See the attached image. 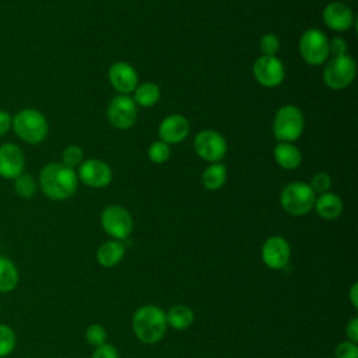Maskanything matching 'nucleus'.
<instances>
[{"label":"nucleus","instance_id":"nucleus-1","mask_svg":"<svg viewBox=\"0 0 358 358\" xmlns=\"http://www.w3.org/2000/svg\"><path fill=\"white\" fill-rule=\"evenodd\" d=\"M78 185L74 169L62 162H49L39 172V187L50 200L62 201L70 199Z\"/></svg>","mask_w":358,"mask_h":358},{"label":"nucleus","instance_id":"nucleus-2","mask_svg":"<svg viewBox=\"0 0 358 358\" xmlns=\"http://www.w3.org/2000/svg\"><path fill=\"white\" fill-rule=\"evenodd\" d=\"M131 329L134 336L144 344L161 341L168 330L165 310L152 303L140 306L133 313Z\"/></svg>","mask_w":358,"mask_h":358},{"label":"nucleus","instance_id":"nucleus-3","mask_svg":"<svg viewBox=\"0 0 358 358\" xmlns=\"http://www.w3.org/2000/svg\"><path fill=\"white\" fill-rule=\"evenodd\" d=\"M11 129L14 134L27 144H41L49 133V124L42 112L34 108H24L13 116Z\"/></svg>","mask_w":358,"mask_h":358},{"label":"nucleus","instance_id":"nucleus-4","mask_svg":"<svg viewBox=\"0 0 358 358\" xmlns=\"http://www.w3.org/2000/svg\"><path fill=\"white\" fill-rule=\"evenodd\" d=\"M315 199V192L312 190L309 183L305 182H291L282 189L280 194L281 207L289 215L295 217L308 214L313 208Z\"/></svg>","mask_w":358,"mask_h":358},{"label":"nucleus","instance_id":"nucleus-5","mask_svg":"<svg viewBox=\"0 0 358 358\" xmlns=\"http://www.w3.org/2000/svg\"><path fill=\"white\" fill-rule=\"evenodd\" d=\"M303 126L305 120L301 109L294 105H284L274 116L273 133L278 141L292 143L299 138L303 131Z\"/></svg>","mask_w":358,"mask_h":358},{"label":"nucleus","instance_id":"nucleus-6","mask_svg":"<svg viewBox=\"0 0 358 358\" xmlns=\"http://www.w3.org/2000/svg\"><path fill=\"white\" fill-rule=\"evenodd\" d=\"M355 60L350 55L336 56L327 62L323 71V80L329 88L343 90L352 83L355 78Z\"/></svg>","mask_w":358,"mask_h":358},{"label":"nucleus","instance_id":"nucleus-7","mask_svg":"<svg viewBox=\"0 0 358 358\" xmlns=\"http://www.w3.org/2000/svg\"><path fill=\"white\" fill-rule=\"evenodd\" d=\"M103 231L116 241H124L133 231V218L122 206H108L101 213Z\"/></svg>","mask_w":358,"mask_h":358},{"label":"nucleus","instance_id":"nucleus-8","mask_svg":"<svg viewBox=\"0 0 358 358\" xmlns=\"http://www.w3.org/2000/svg\"><path fill=\"white\" fill-rule=\"evenodd\" d=\"M299 53L310 66H320L329 57V39L324 32L310 28L299 39Z\"/></svg>","mask_w":358,"mask_h":358},{"label":"nucleus","instance_id":"nucleus-9","mask_svg":"<svg viewBox=\"0 0 358 358\" xmlns=\"http://www.w3.org/2000/svg\"><path fill=\"white\" fill-rule=\"evenodd\" d=\"M193 145L196 154L208 162H218L227 154V141L215 130L207 129L199 131L194 137Z\"/></svg>","mask_w":358,"mask_h":358},{"label":"nucleus","instance_id":"nucleus-10","mask_svg":"<svg viewBox=\"0 0 358 358\" xmlns=\"http://www.w3.org/2000/svg\"><path fill=\"white\" fill-rule=\"evenodd\" d=\"M106 115L113 127L120 130L130 129L137 119L136 102L129 95H117L109 102Z\"/></svg>","mask_w":358,"mask_h":358},{"label":"nucleus","instance_id":"nucleus-11","mask_svg":"<svg viewBox=\"0 0 358 358\" xmlns=\"http://www.w3.org/2000/svg\"><path fill=\"white\" fill-rule=\"evenodd\" d=\"M291 259L289 242L281 235L267 238L262 246V260L271 270L287 267Z\"/></svg>","mask_w":358,"mask_h":358},{"label":"nucleus","instance_id":"nucleus-12","mask_svg":"<svg viewBox=\"0 0 358 358\" xmlns=\"http://www.w3.org/2000/svg\"><path fill=\"white\" fill-rule=\"evenodd\" d=\"M253 77L260 85L273 88L282 83L285 77V69L278 57L260 56L253 63Z\"/></svg>","mask_w":358,"mask_h":358},{"label":"nucleus","instance_id":"nucleus-13","mask_svg":"<svg viewBox=\"0 0 358 358\" xmlns=\"http://www.w3.org/2000/svg\"><path fill=\"white\" fill-rule=\"evenodd\" d=\"M77 178L87 186L94 187V189H101L105 187L110 183L112 180V169L110 166L96 158H90L84 159L80 166Z\"/></svg>","mask_w":358,"mask_h":358},{"label":"nucleus","instance_id":"nucleus-14","mask_svg":"<svg viewBox=\"0 0 358 358\" xmlns=\"http://www.w3.org/2000/svg\"><path fill=\"white\" fill-rule=\"evenodd\" d=\"M25 172V155L20 145L4 143L0 145V176L13 180Z\"/></svg>","mask_w":358,"mask_h":358},{"label":"nucleus","instance_id":"nucleus-15","mask_svg":"<svg viewBox=\"0 0 358 358\" xmlns=\"http://www.w3.org/2000/svg\"><path fill=\"white\" fill-rule=\"evenodd\" d=\"M108 78L110 85L123 95L133 92L138 85V77L134 67L126 62L113 63L109 67Z\"/></svg>","mask_w":358,"mask_h":358},{"label":"nucleus","instance_id":"nucleus-16","mask_svg":"<svg viewBox=\"0 0 358 358\" xmlns=\"http://www.w3.org/2000/svg\"><path fill=\"white\" fill-rule=\"evenodd\" d=\"M190 130V124L183 115L173 113L166 116L158 129V134L161 141L166 144H178L183 141Z\"/></svg>","mask_w":358,"mask_h":358},{"label":"nucleus","instance_id":"nucleus-17","mask_svg":"<svg viewBox=\"0 0 358 358\" xmlns=\"http://www.w3.org/2000/svg\"><path fill=\"white\" fill-rule=\"evenodd\" d=\"M323 21L333 31H348L354 24L351 8L341 1H331L323 10Z\"/></svg>","mask_w":358,"mask_h":358},{"label":"nucleus","instance_id":"nucleus-18","mask_svg":"<svg viewBox=\"0 0 358 358\" xmlns=\"http://www.w3.org/2000/svg\"><path fill=\"white\" fill-rule=\"evenodd\" d=\"M126 253V248L122 241H106L103 242L98 249H96V262L105 267V268H112L116 264H119Z\"/></svg>","mask_w":358,"mask_h":358},{"label":"nucleus","instance_id":"nucleus-19","mask_svg":"<svg viewBox=\"0 0 358 358\" xmlns=\"http://www.w3.org/2000/svg\"><path fill=\"white\" fill-rule=\"evenodd\" d=\"M317 215L324 220H336L343 213V201L336 193H322L319 197L315 199L313 204Z\"/></svg>","mask_w":358,"mask_h":358},{"label":"nucleus","instance_id":"nucleus-20","mask_svg":"<svg viewBox=\"0 0 358 358\" xmlns=\"http://www.w3.org/2000/svg\"><path fill=\"white\" fill-rule=\"evenodd\" d=\"M168 327H172L173 330H186L189 329L194 322V313L193 309L187 305L178 303L172 305L168 312H165Z\"/></svg>","mask_w":358,"mask_h":358},{"label":"nucleus","instance_id":"nucleus-21","mask_svg":"<svg viewBox=\"0 0 358 358\" xmlns=\"http://www.w3.org/2000/svg\"><path fill=\"white\" fill-rule=\"evenodd\" d=\"M274 159L284 169H296L302 162V155L292 143L278 141L274 147Z\"/></svg>","mask_w":358,"mask_h":358},{"label":"nucleus","instance_id":"nucleus-22","mask_svg":"<svg viewBox=\"0 0 358 358\" xmlns=\"http://www.w3.org/2000/svg\"><path fill=\"white\" fill-rule=\"evenodd\" d=\"M20 281L17 266L4 256H0V292L13 291Z\"/></svg>","mask_w":358,"mask_h":358},{"label":"nucleus","instance_id":"nucleus-23","mask_svg":"<svg viewBox=\"0 0 358 358\" xmlns=\"http://www.w3.org/2000/svg\"><path fill=\"white\" fill-rule=\"evenodd\" d=\"M227 180V168L224 164L220 162H213L208 165L203 175H201V182L203 186L208 190H218L225 185Z\"/></svg>","mask_w":358,"mask_h":358},{"label":"nucleus","instance_id":"nucleus-24","mask_svg":"<svg viewBox=\"0 0 358 358\" xmlns=\"http://www.w3.org/2000/svg\"><path fill=\"white\" fill-rule=\"evenodd\" d=\"M133 92H134L133 101L136 102V105H140L144 108H150V106L155 105L161 96V91H159L158 85L151 81L138 84Z\"/></svg>","mask_w":358,"mask_h":358},{"label":"nucleus","instance_id":"nucleus-25","mask_svg":"<svg viewBox=\"0 0 358 358\" xmlns=\"http://www.w3.org/2000/svg\"><path fill=\"white\" fill-rule=\"evenodd\" d=\"M13 187H14V192L20 197L31 199L35 196V193L38 190V183L32 175L22 172L20 176L13 179Z\"/></svg>","mask_w":358,"mask_h":358},{"label":"nucleus","instance_id":"nucleus-26","mask_svg":"<svg viewBox=\"0 0 358 358\" xmlns=\"http://www.w3.org/2000/svg\"><path fill=\"white\" fill-rule=\"evenodd\" d=\"M17 343V336L8 324H0V358L13 352Z\"/></svg>","mask_w":358,"mask_h":358},{"label":"nucleus","instance_id":"nucleus-27","mask_svg":"<svg viewBox=\"0 0 358 358\" xmlns=\"http://www.w3.org/2000/svg\"><path fill=\"white\" fill-rule=\"evenodd\" d=\"M108 331L99 323H92L85 329V340L92 347H99L106 343Z\"/></svg>","mask_w":358,"mask_h":358},{"label":"nucleus","instance_id":"nucleus-28","mask_svg":"<svg viewBox=\"0 0 358 358\" xmlns=\"http://www.w3.org/2000/svg\"><path fill=\"white\" fill-rule=\"evenodd\" d=\"M147 154H148V158H150L151 162L164 164L171 155V148H169V144L159 140V141H154L148 147Z\"/></svg>","mask_w":358,"mask_h":358},{"label":"nucleus","instance_id":"nucleus-29","mask_svg":"<svg viewBox=\"0 0 358 358\" xmlns=\"http://www.w3.org/2000/svg\"><path fill=\"white\" fill-rule=\"evenodd\" d=\"M84 161L83 150L78 145H67L62 152V164L74 169Z\"/></svg>","mask_w":358,"mask_h":358},{"label":"nucleus","instance_id":"nucleus-30","mask_svg":"<svg viewBox=\"0 0 358 358\" xmlns=\"http://www.w3.org/2000/svg\"><path fill=\"white\" fill-rule=\"evenodd\" d=\"M259 46L263 56H275L280 49V39L275 34H264L260 38Z\"/></svg>","mask_w":358,"mask_h":358},{"label":"nucleus","instance_id":"nucleus-31","mask_svg":"<svg viewBox=\"0 0 358 358\" xmlns=\"http://www.w3.org/2000/svg\"><path fill=\"white\" fill-rule=\"evenodd\" d=\"M334 358H358V345L354 341L344 340L337 344Z\"/></svg>","mask_w":358,"mask_h":358},{"label":"nucleus","instance_id":"nucleus-32","mask_svg":"<svg viewBox=\"0 0 358 358\" xmlns=\"http://www.w3.org/2000/svg\"><path fill=\"white\" fill-rule=\"evenodd\" d=\"M309 186L312 187V190L315 192V194H316V193L322 194V193L329 192V189H330V186H331V179H330V176H329L327 173H324V172H317V173L312 178Z\"/></svg>","mask_w":358,"mask_h":358},{"label":"nucleus","instance_id":"nucleus-33","mask_svg":"<svg viewBox=\"0 0 358 358\" xmlns=\"http://www.w3.org/2000/svg\"><path fill=\"white\" fill-rule=\"evenodd\" d=\"M91 358H120V354L113 344L105 343L99 347H95Z\"/></svg>","mask_w":358,"mask_h":358},{"label":"nucleus","instance_id":"nucleus-34","mask_svg":"<svg viewBox=\"0 0 358 358\" xmlns=\"http://www.w3.org/2000/svg\"><path fill=\"white\" fill-rule=\"evenodd\" d=\"M347 49H348V45L344 41V38L336 36L331 41H329V55H333V57L347 55Z\"/></svg>","mask_w":358,"mask_h":358},{"label":"nucleus","instance_id":"nucleus-35","mask_svg":"<svg viewBox=\"0 0 358 358\" xmlns=\"http://www.w3.org/2000/svg\"><path fill=\"white\" fill-rule=\"evenodd\" d=\"M345 336H347V340L350 341H354L357 343L358 341V317H352L347 326H345Z\"/></svg>","mask_w":358,"mask_h":358},{"label":"nucleus","instance_id":"nucleus-36","mask_svg":"<svg viewBox=\"0 0 358 358\" xmlns=\"http://www.w3.org/2000/svg\"><path fill=\"white\" fill-rule=\"evenodd\" d=\"M11 122H13V116L7 110L0 109V137H3L10 131Z\"/></svg>","mask_w":358,"mask_h":358},{"label":"nucleus","instance_id":"nucleus-37","mask_svg":"<svg viewBox=\"0 0 358 358\" xmlns=\"http://www.w3.org/2000/svg\"><path fill=\"white\" fill-rule=\"evenodd\" d=\"M348 299L351 305L358 309V282H352L350 291H348Z\"/></svg>","mask_w":358,"mask_h":358},{"label":"nucleus","instance_id":"nucleus-38","mask_svg":"<svg viewBox=\"0 0 358 358\" xmlns=\"http://www.w3.org/2000/svg\"><path fill=\"white\" fill-rule=\"evenodd\" d=\"M327 358H331V357H327Z\"/></svg>","mask_w":358,"mask_h":358}]
</instances>
